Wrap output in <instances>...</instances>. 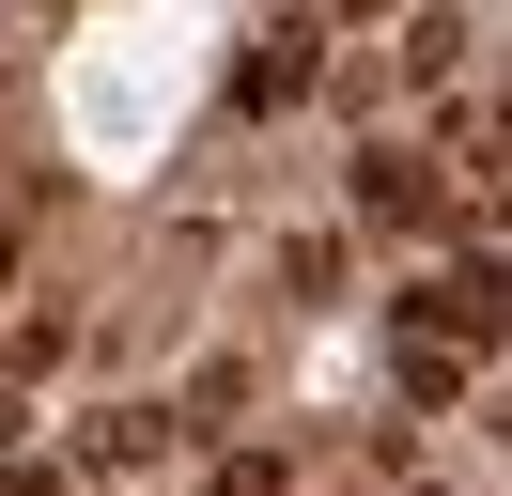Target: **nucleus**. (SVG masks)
<instances>
[{"label": "nucleus", "mask_w": 512, "mask_h": 496, "mask_svg": "<svg viewBox=\"0 0 512 496\" xmlns=\"http://www.w3.org/2000/svg\"><path fill=\"white\" fill-rule=\"evenodd\" d=\"M388 341H435V357H466V341H512V264H435L388 295Z\"/></svg>", "instance_id": "obj_1"}, {"label": "nucleus", "mask_w": 512, "mask_h": 496, "mask_svg": "<svg viewBox=\"0 0 512 496\" xmlns=\"http://www.w3.org/2000/svg\"><path fill=\"white\" fill-rule=\"evenodd\" d=\"M357 217H388V233H435V217H450V186H435V155H404V140H373V155H357Z\"/></svg>", "instance_id": "obj_2"}, {"label": "nucleus", "mask_w": 512, "mask_h": 496, "mask_svg": "<svg viewBox=\"0 0 512 496\" xmlns=\"http://www.w3.org/2000/svg\"><path fill=\"white\" fill-rule=\"evenodd\" d=\"M311 62H326V31H311V16H280L249 62H233V109H249V124H264V109H295V93H311Z\"/></svg>", "instance_id": "obj_3"}, {"label": "nucleus", "mask_w": 512, "mask_h": 496, "mask_svg": "<svg viewBox=\"0 0 512 496\" xmlns=\"http://www.w3.org/2000/svg\"><path fill=\"white\" fill-rule=\"evenodd\" d=\"M156 450H171V403H109V419L78 434V465H94V481H109V465H156Z\"/></svg>", "instance_id": "obj_4"}, {"label": "nucleus", "mask_w": 512, "mask_h": 496, "mask_svg": "<svg viewBox=\"0 0 512 496\" xmlns=\"http://www.w3.org/2000/svg\"><path fill=\"white\" fill-rule=\"evenodd\" d=\"M388 62H404L419 93H435V78H466V16H404V47H388Z\"/></svg>", "instance_id": "obj_5"}, {"label": "nucleus", "mask_w": 512, "mask_h": 496, "mask_svg": "<svg viewBox=\"0 0 512 496\" xmlns=\"http://www.w3.org/2000/svg\"><path fill=\"white\" fill-rule=\"evenodd\" d=\"M63 357H78V310H63V295H47V310H32V326H16V388H32V372H63Z\"/></svg>", "instance_id": "obj_6"}, {"label": "nucleus", "mask_w": 512, "mask_h": 496, "mask_svg": "<svg viewBox=\"0 0 512 496\" xmlns=\"http://www.w3.org/2000/svg\"><path fill=\"white\" fill-rule=\"evenodd\" d=\"M388 372H404V403H466V357H435V341H388Z\"/></svg>", "instance_id": "obj_7"}, {"label": "nucleus", "mask_w": 512, "mask_h": 496, "mask_svg": "<svg viewBox=\"0 0 512 496\" xmlns=\"http://www.w3.org/2000/svg\"><path fill=\"white\" fill-rule=\"evenodd\" d=\"M481 186H497V217H512V93H497V124H481Z\"/></svg>", "instance_id": "obj_8"}, {"label": "nucleus", "mask_w": 512, "mask_h": 496, "mask_svg": "<svg viewBox=\"0 0 512 496\" xmlns=\"http://www.w3.org/2000/svg\"><path fill=\"white\" fill-rule=\"evenodd\" d=\"M218 496H295V481H280L264 450H233V465H218Z\"/></svg>", "instance_id": "obj_9"}, {"label": "nucleus", "mask_w": 512, "mask_h": 496, "mask_svg": "<svg viewBox=\"0 0 512 496\" xmlns=\"http://www.w3.org/2000/svg\"><path fill=\"white\" fill-rule=\"evenodd\" d=\"M0 496H63V465H16V481H0Z\"/></svg>", "instance_id": "obj_10"}, {"label": "nucleus", "mask_w": 512, "mask_h": 496, "mask_svg": "<svg viewBox=\"0 0 512 496\" xmlns=\"http://www.w3.org/2000/svg\"><path fill=\"white\" fill-rule=\"evenodd\" d=\"M326 16H357V31H373V16H404V0H326Z\"/></svg>", "instance_id": "obj_11"}]
</instances>
